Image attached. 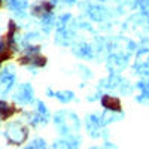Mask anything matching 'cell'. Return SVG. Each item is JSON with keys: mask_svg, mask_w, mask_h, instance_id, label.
<instances>
[{"mask_svg": "<svg viewBox=\"0 0 149 149\" xmlns=\"http://www.w3.org/2000/svg\"><path fill=\"white\" fill-rule=\"evenodd\" d=\"M14 100L19 104H29L33 102V88L30 84H22L14 94Z\"/></svg>", "mask_w": 149, "mask_h": 149, "instance_id": "cell-3", "label": "cell"}, {"mask_svg": "<svg viewBox=\"0 0 149 149\" xmlns=\"http://www.w3.org/2000/svg\"><path fill=\"white\" fill-rule=\"evenodd\" d=\"M104 9H102V8H98V6H93L91 9H90V17L93 18V19H95V21H102L103 18H104Z\"/></svg>", "mask_w": 149, "mask_h": 149, "instance_id": "cell-12", "label": "cell"}, {"mask_svg": "<svg viewBox=\"0 0 149 149\" xmlns=\"http://www.w3.org/2000/svg\"><path fill=\"white\" fill-rule=\"evenodd\" d=\"M45 146H46V143L43 139H34L27 148H45Z\"/></svg>", "mask_w": 149, "mask_h": 149, "instance_id": "cell-14", "label": "cell"}, {"mask_svg": "<svg viewBox=\"0 0 149 149\" xmlns=\"http://www.w3.org/2000/svg\"><path fill=\"white\" fill-rule=\"evenodd\" d=\"M17 112V109L14 106H10L8 102L0 100V121H6L9 119L12 115Z\"/></svg>", "mask_w": 149, "mask_h": 149, "instance_id": "cell-7", "label": "cell"}, {"mask_svg": "<svg viewBox=\"0 0 149 149\" xmlns=\"http://www.w3.org/2000/svg\"><path fill=\"white\" fill-rule=\"evenodd\" d=\"M54 5L55 2H48V0H40L31 6V15L34 17H45L48 14H52V9H54Z\"/></svg>", "mask_w": 149, "mask_h": 149, "instance_id": "cell-4", "label": "cell"}, {"mask_svg": "<svg viewBox=\"0 0 149 149\" xmlns=\"http://www.w3.org/2000/svg\"><path fill=\"white\" fill-rule=\"evenodd\" d=\"M137 3L145 12H149V0H137Z\"/></svg>", "mask_w": 149, "mask_h": 149, "instance_id": "cell-17", "label": "cell"}, {"mask_svg": "<svg viewBox=\"0 0 149 149\" xmlns=\"http://www.w3.org/2000/svg\"><path fill=\"white\" fill-rule=\"evenodd\" d=\"M21 64H29L31 67H43L46 64V57L40 55V54H34V55H24L19 58Z\"/></svg>", "mask_w": 149, "mask_h": 149, "instance_id": "cell-6", "label": "cell"}, {"mask_svg": "<svg viewBox=\"0 0 149 149\" xmlns=\"http://www.w3.org/2000/svg\"><path fill=\"white\" fill-rule=\"evenodd\" d=\"M10 55H12V49H10V46L8 45L6 40L0 39V66H2L3 61L9 60Z\"/></svg>", "mask_w": 149, "mask_h": 149, "instance_id": "cell-8", "label": "cell"}, {"mask_svg": "<svg viewBox=\"0 0 149 149\" xmlns=\"http://www.w3.org/2000/svg\"><path fill=\"white\" fill-rule=\"evenodd\" d=\"M0 3H2V0H0Z\"/></svg>", "mask_w": 149, "mask_h": 149, "instance_id": "cell-18", "label": "cell"}, {"mask_svg": "<svg viewBox=\"0 0 149 149\" xmlns=\"http://www.w3.org/2000/svg\"><path fill=\"white\" fill-rule=\"evenodd\" d=\"M8 6L15 12H21L29 8V2L27 0H8Z\"/></svg>", "mask_w": 149, "mask_h": 149, "instance_id": "cell-9", "label": "cell"}, {"mask_svg": "<svg viewBox=\"0 0 149 149\" xmlns=\"http://www.w3.org/2000/svg\"><path fill=\"white\" fill-rule=\"evenodd\" d=\"M70 19V14H67V15H63V17H61L60 19H58V22H57V26H58V29L61 30V29H63L64 26H66V22Z\"/></svg>", "mask_w": 149, "mask_h": 149, "instance_id": "cell-16", "label": "cell"}, {"mask_svg": "<svg viewBox=\"0 0 149 149\" xmlns=\"http://www.w3.org/2000/svg\"><path fill=\"white\" fill-rule=\"evenodd\" d=\"M5 137L9 145H22L29 137V128L21 121L8 122L5 127Z\"/></svg>", "mask_w": 149, "mask_h": 149, "instance_id": "cell-1", "label": "cell"}, {"mask_svg": "<svg viewBox=\"0 0 149 149\" xmlns=\"http://www.w3.org/2000/svg\"><path fill=\"white\" fill-rule=\"evenodd\" d=\"M37 112L45 118V119H48V116H49V113H48V109H46V106H45V103H42V102H37Z\"/></svg>", "mask_w": 149, "mask_h": 149, "instance_id": "cell-13", "label": "cell"}, {"mask_svg": "<svg viewBox=\"0 0 149 149\" xmlns=\"http://www.w3.org/2000/svg\"><path fill=\"white\" fill-rule=\"evenodd\" d=\"M54 97L57 98V100H60L61 103H69L73 100V93L72 91H57L54 93Z\"/></svg>", "mask_w": 149, "mask_h": 149, "instance_id": "cell-11", "label": "cell"}, {"mask_svg": "<svg viewBox=\"0 0 149 149\" xmlns=\"http://www.w3.org/2000/svg\"><path fill=\"white\" fill-rule=\"evenodd\" d=\"M39 51H40V46H34V45H29L27 48H26V54H29V55H34V54H39Z\"/></svg>", "mask_w": 149, "mask_h": 149, "instance_id": "cell-15", "label": "cell"}, {"mask_svg": "<svg viewBox=\"0 0 149 149\" xmlns=\"http://www.w3.org/2000/svg\"><path fill=\"white\" fill-rule=\"evenodd\" d=\"M15 69L9 66L3 72H0V94H6L10 91V88L15 84Z\"/></svg>", "mask_w": 149, "mask_h": 149, "instance_id": "cell-2", "label": "cell"}, {"mask_svg": "<svg viewBox=\"0 0 149 149\" xmlns=\"http://www.w3.org/2000/svg\"><path fill=\"white\" fill-rule=\"evenodd\" d=\"M100 103H102V106H103L106 110H109V112H121V109H122L119 98L110 95V94H103L102 98H100Z\"/></svg>", "mask_w": 149, "mask_h": 149, "instance_id": "cell-5", "label": "cell"}, {"mask_svg": "<svg viewBox=\"0 0 149 149\" xmlns=\"http://www.w3.org/2000/svg\"><path fill=\"white\" fill-rule=\"evenodd\" d=\"M74 54L81 58H91L93 57V51H91V46L82 43L81 46H78V49H74Z\"/></svg>", "mask_w": 149, "mask_h": 149, "instance_id": "cell-10", "label": "cell"}]
</instances>
